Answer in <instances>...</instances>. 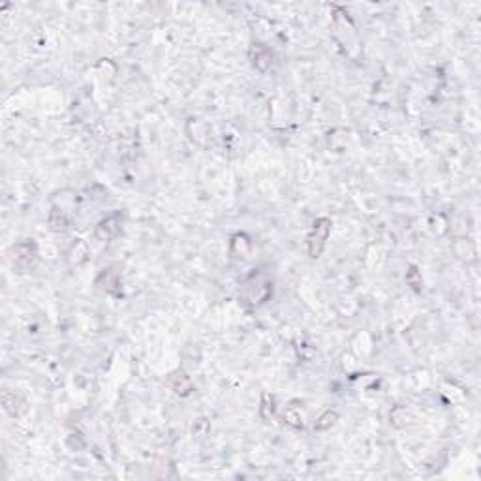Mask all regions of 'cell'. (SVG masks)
Returning a JSON list of instances; mask_svg holds the SVG:
<instances>
[{
	"label": "cell",
	"instance_id": "6",
	"mask_svg": "<svg viewBox=\"0 0 481 481\" xmlns=\"http://www.w3.org/2000/svg\"><path fill=\"white\" fill-rule=\"evenodd\" d=\"M173 387H175V391H177V393H183V395H186V393L192 389V384H190V380L186 378V376H183V374H181V378H177V382H175V385H173Z\"/></svg>",
	"mask_w": 481,
	"mask_h": 481
},
{
	"label": "cell",
	"instance_id": "3",
	"mask_svg": "<svg viewBox=\"0 0 481 481\" xmlns=\"http://www.w3.org/2000/svg\"><path fill=\"white\" fill-rule=\"evenodd\" d=\"M15 254H17V263H21V261H25V263H30V260L34 258L36 256V252H34V247L32 245H28V243H23V245H17L15 247Z\"/></svg>",
	"mask_w": 481,
	"mask_h": 481
},
{
	"label": "cell",
	"instance_id": "5",
	"mask_svg": "<svg viewBox=\"0 0 481 481\" xmlns=\"http://www.w3.org/2000/svg\"><path fill=\"white\" fill-rule=\"evenodd\" d=\"M337 419V412H331V410H327V412L323 413L322 417L318 419L316 423V429H325V427L333 425V421Z\"/></svg>",
	"mask_w": 481,
	"mask_h": 481
},
{
	"label": "cell",
	"instance_id": "2",
	"mask_svg": "<svg viewBox=\"0 0 481 481\" xmlns=\"http://www.w3.org/2000/svg\"><path fill=\"white\" fill-rule=\"evenodd\" d=\"M118 231V216H109L105 220L100 222V226L96 227V237L102 240H107L111 237H115Z\"/></svg>",
	"mask_w": 481,
	"mask_h": 481
},
{
	"label": "cell",
	"instance_id": "4",
	"mask_svg": "<svg viewBox=\"0 0 481 481\" xmlns=\"http://www.w3.org/2000/svg\"><path fill=\"white\" fill-rule=\"evenodd\" d=\"M49 224H51V227L53 229H64V227L68 226V220H66V216H64V213H62V209H53L51 211V214H49Z\"/></svg>",
	"mask_w": 481,
	"mask_h": 481
},
{
	"label": "cell",
	"instance_id": "1",
	"mask_svg": "<svg viewBox=\"0 0 481 481\" xmlns=\"http://www.w3.org/2000/svg\"><path fill=\"white\" fill-rule=\"evenodd\" d=\"M331 229V222L327 218H320V220L314 224L312 227V233L309 237V252L312 258H318L322 254L323 247H325V240H327V235H329Z\"/></svg>",
	"mask_w": 481,
	"mask_h": 481
}]
</instances>
